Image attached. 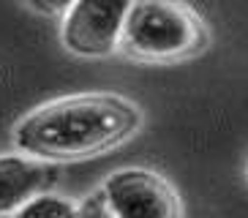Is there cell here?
<instances>
[{
    "label": "cell",
    "instance_id": "cell-1",
    "mask_svg": "<svg viewBox=\"0 0 248 218\" xmlns=\"http://www.w3.org/2000/svg\"><path fill=\"white\" fill-rule=\"evenodd\" d=\"M142 128V109L120 93H71L30 109L11 139L25 156L66 164L120 147Z\"/></svg>",
    "mask_w": 248,
    "mask_h": 218
},
{
    "label": "cell",
    "instance_id": "cell-2",
    "mask_svg": "<svg viewBox=\"0 0 248 218\" xmlns=\"http://www.w3.org/2000/svg\"><path fill=\"white\" fill-rule=\"evenodd\" d=\"M207 47V25L186 0H134L117 41L128 60L150 65L183 63Z\"/></svg>",
    "mask_w": 248,
    "mask_h": 218
},
{
    "label": "cell",
    "instance_id": "cell-3",
    "mask_svg": "<svg viewBox=\"0 0 248 218\" xmlns=\"http://www.w3.org/2000/svg\"><path fill=\"white\" fill-rule=\"evenodd\" d=\"M183 213L177 191L153 169L128 167L112 172L82 202V216L117 218H177Z\"/></svg>",
    "mask_w": 248,
    "mask_h": 218
},
{
    "label": "cell",
    "instance_id": "cell-4",
    "mask_svg": "<svg viewBox=\"0 0 248 218\" xmlns=\"http://www.w3.org/2000/svg\"><path fill=\"white\" fill-rule=\"evenodd\" d=\"M134 0H74L60 16V44L77 58H109L117 52L125 14Z\"/></svg>",
    "mask_w": 248,
    "mask_h": 218
},
{
    "label": "cell",
    "instance_id": "cell-5",
    "mask_svg": "<svg viewBox=\"0 0 248 218\" xmlns=\"http://www.w3.org/2000/svg\"><path fill=\"white\" fill-rule=\"evenodd\" d=\"M55 180H58V164L33 158L25 153L0 156V216H14L25 199L52 188Z\"/></svg>",
    "mask_w": 248,
    "mask_h": 218
},
{
    "label": "cell",
    "instance_id": "cell-6",
    "mask_svg": "<svg viewBox=\"0 0 248 218\" xmlns=\"http://www.w3.org/2000/svg\"><path fill=\"white\" fill-rule=\"evenodd\" d=\"M14 216H36V218H66V216H82V202H74L71 196L52 194L49 188L33 194L16 207Z\"/></svg>",
    "mask_w": 248,
    "mask_h": 218
},
{
    "label": "cell",
    "instance_id": "cell-7",
    "mask_svg": "<svg viewBox=\"0 0 248 218\" xmlns=\"http://www.w3.org/2000/svg\"><path fill=\"white\" fill-rule=\"evenodd\" d=\"M71 3L74 0H22L25 8H30V11H36L41 16H52V19H60Z\"/></svg>",
    "mask_w": 248,
    "mask_h": 218
}]
</instances>
